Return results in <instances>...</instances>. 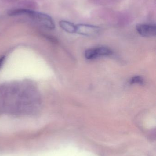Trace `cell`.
Instances as JSON below:
<instances>
[{"label":"cell","instance_id":"1","mask_svg":"<svg viewBox=\"0 0 156 156\" xmlns=\"http://www.w3.org/2000/svg\"><path fill=\"white\" fill-rule=\"evenodd\" d=\"M76 33L85 36H96L101 30L99 27L88 24H79L76 25Z\"/></svg>","mask_w":156,"mask_h":156},{"label":"cell","instance_id":"2","mask_svg":"<svg viewBox=\"0 0 156 156\" xmlns=\"http://www.w3.org/2000/svg\"><path fill=\"white\" fill-rule=\"evenodd\" d=\"M30 17L46 28L49 29H54L55 28L56 26L54 21L52 17L49 15L33 11Z\"/></svg>","mask_w":156,"mask_h":156},{"label":"cell","instance_id":"3","mask_svg":"<svg viewBox=\"0 0 156 156\" xmlns=\"http://www.w3.org/2000/svg\"><path fill=\"white\" fill-rule=\"evenodd\" d=\"M113 51L110 48L104 47L90 48L87 49L85 53V56L87 59H93L99 57L108 56L112 55Z\"/></svg>","mask_w":156,"mask_h":156},{"label":"cell","instance_id":"4","mask_svg":"<svg viewBox=\"0 0 156 156\" xmlns=\"http://www.w3.org/2000/svg\"><path fill=\"white\" fill-rule=\"evenodd\" d=\"M136 30L140 35L144 37H153L156 36L155 24L148 23L138 24L136 26Z\"/></svg>","mask_w":156,"mask_h":156},{"label":"cell","instance_id":"5","mask_svg":"<svg viewBox=\"0 0 156 156\" xmlns=\"http://www.w3.org/2000/svg\"><path fill=\"white\" fill-rule=\"evenodd\" d=\"M60 26L64 31L70 34L76 33V25L66 20H61L59 22Z\"/></svg>","mask_w":156,"mask_h":156},{"label":"cell","instance_id":"6","mask_svg":"<svg viewBox=\"0 0 156 156\" xmlns=\"http://www.w3.org/2000/svg\"><path fill=\"white\" fill-rule=\"evenodd\" d=\"M130 84H139L143 85L144 83L143 79L140 76H136L130 80Z\"/></svg>","mask_w":156,"mask_h":156},{"label":"cell","instance_id":"7","mask_svg":"<svg viewBox=\"0 0 156 156\" xmlns=\"http://www.w3.org/2000/svg\"><path fill=\"white\" fill-rule=\"evenodd\" d=\"M5 59V56H2L0 58V68L2 67V66L3 64Z\"/></svg>","mask_w":156,"mask_h":156}]
</instances>
